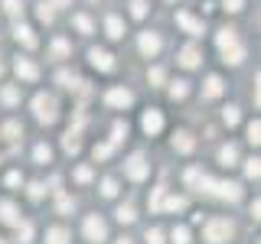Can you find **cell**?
Wrapping results in <instances>:
<instances>
[{
	"label": "cell",
	"mask_w": 261,
	"mask_h": 244,
	"mask_svg": "<svg viewBox=\"0 0 261 244\" xmlns=\"http://www.w3.org/2000/svg\"><path fill=\"white\" fill-rule=\"evenodd\" d=\"M216 43H219V49L225 52V62L239 65V62L245 59V49L239 46V36H235V29H222V33L216 36Z\"/></svg>",
	"instance_id": "6da1fadb"
},
{
	"label": "cell",
	"mask_w": 261,
	"mask_h": 244,
	"mask_svg": "<svg viewBox=\"0 0 261 244\" xmlns=\"http://www.w3.org/2000/svg\"><path fill=\"white\" fill-rule=\"evenodd\" d=\"M199 189L219 195V199H228V202H239V199H242V189H239L235 182H216V179H209V176L199 179Z\"/></svg>",
	"instance_id": "7a4b0ae2"
},
{
	"label": "cell",
	"mask_w": 261,
	"mask_h": 244,
	"mask_svg": "<svg viewBox=\"0 0 261 244\" xmlns=\"http://www.w3.org/2000/svg\"><path fill=\"white\" fill-rule=\"evenodd\" d=\"M33 111H36V117L43 120V124H53V120L59 117V111H56V98H53V95H36V98H33Z\"/></svg>",
	"instance_id": "3957f363"
},
{
	"label": "cell",
	"mask_w": 261,
	"mask_h": 244,
	"mask_svg": "<svg viewBox=\"0 0 261 244\" xmlns=\"http://www.w3.org/2000/svg\"><path fill=\"white\" fill-rule=\"evenodd\" d=\"M232 238V222H225V218H212L206 225V241L209 244H222Z\"/></svg>",
	"instance_id": "277c9868"
},
{
	"label": "cell",
	"mask_w": 261,
	"mask_h": 244,
	"mask_svg": "<svg viewBox=\"0 0 261 244\" xmlns=\"http://www.w3.org/2000/svg\"><path fill=\"white\" fill-rule=\"evenodd\" d=\"M105 234H108V228H105V222H101L98 215H88V218H85V238L98 244V241H105Z\"/></svg>",
	"instance_id": "5b68a950"
},
{
	"label": "cell",
	"mask_w": 261,
	"mask_h": 244,
	"mask_svg": "<svg viewBox=\"0 0 261 244\" xmlns=\"http://www.w3.org/2000/svg\"><path fill=\"white\" fill-rule=\"evenodd\" d=\"M124 169H127V176H130V179H137V182H141V179H147V173H150V166H147V160H144V157H130Z\"/></svg>",
	"instance_id": "8992f818"
},
{
	"label": "cell",
	"mask_w": 261,
	"mask_h": 244,
	"mask_svg": "<svg viewBox=\"0 0 261 244\" xmlns=\"http://www.w3.org/2000/svg\"><path fill=\"white\" fill-rule=\"evenodd\" d=\"M88 59H92V65H95V69H101V72H111L114 69L111 55L105 52V49H92V52H88Z\"/></svg>",
	"instance_id": "52a82bcc"
},
{
	"label": "cell",
	"mask_w": 261,
	"mask_h": 244,
	"mask_svg": "<svg viewBox=\"0 0 261 244\" xmlns=\"http://www.w3.org/2000/svg\"><path fill=\"white\" fill-rule=\"evenodd\" d=\"M141 124H144V130H147V134H160V127H163V114L150 108V111L144 114V120H141Z\"/></svg>",
	"instance_id": "ba28073f"
},
{
	"label": "cell",
	"mask_w": 261,
	"mask_h": 244,
	"mask_svg": "<svg viewBox=\"0 0 261 244\" xmlns=\"http://www.w3.org/2000/svg\"><path fill=\"white\" fill-rule=\"evenodd\" d=\"M13 69H16V75L27 78V81H36V78H39V69H36V65H33L30 59H16Z\"/></svg>",
	"instance_id": "9c48e42d"
},
{
	"label": "cell",
	"mask_w": 261,
	"mask_h": 244,
	"mask_svg": "<svg viewBox=\"0 0 261 244\" xmlns=\"http://www.w3.org/2000/svg\"><path fill=\"white\" fill-rule=\"evenodd\" d=\"M105 101L114 104V108H127V104H130V92H124V88H111V92L105 95Z\"/></svg>",
	"instance_id": "30bf717a"
},
{
	"label": "cell",
	"mask_w": 261,
	"mask_h": 244,
	"mask_svg": "<svg viewBox=\"0 0 261 244\" xmlns=\"http://www.w3.org/2000/svg\"><path fill=\"white\" fill-rule=\"evenodd\" d=\"M141 52L144 55H157L160 52V36L157 33H144L141 36Z\"/></svg>",
	"instance_id": "8fae6325"
},
{
	"label": "cell",
	"mask_w": 261,
	"mask_h": 244,
	"mask_svg": "<svg viewBox=\"0 0 261 244\" xmlns=\"http://www.w3.org/2000/svg\"><path fill=\"white\" fill-rule=\"evenodd\" d=\"M179 65H183V69H196V65H199V49L196 46L179 49Z\"/></svg>",
	"instance_id": "7c38bea8"
},
{
	"label": "cell",
	"mask_w": 261,
	"mask_h": 244,
	"mask_svg": "<svg viewBox=\"0 0 261 244\" xmlns=\"http://www.w3.org/2000/svg\"><path fill=\"white\" fill-rule=\"evenodd\" d=\"M176 23H179V26H183L186 33H193V36H199V33H202V23H199V20H193L190 13H176Z\"/></svg>",
	"instance_id": "4fadbf2b"
},
{
	"label": "cell",
	"mask_w": 261,
	"mask_h": 244,
	"mask_svg": "<svg viewBox=\"0 0 261 244\" xmlns=\"http://www.w3.org/2000/svg\"><path fill=\"white\" fill-rule=\"evenodd\" d=\"M46 244H69V231H65V228H49Z\"/></svg>",
	"instance_id": "5bb4252c"
},
{
	"label": "cell",
	"mask_w": 261,
	"mask_h": 244,
	"mask_svg": "<svg viewBox=\"0 0 261 244\" xmlns=\"http://www.w3.org/2000/svg\"><path fill=\"white\" fill-rule=\"evenodd\" d=\"M202 92H206V98H219V95H222V78H219V75H209Z\"/></svg>",
	"instance_id": "9a60e30c"
},
{
	"label": "cell",
	"mask_w": 261,
	"mask_h": 244,
	"mask_svg": "<svg viewBox=\"0 0 261 244\" xmlns=\"http://www.w3.org/2000/svg\"><path fill=\"white\" fill-rule=\"evenodd\" d=\"M13 36L20 39V43L27 46V49H33V46H36V36H33V29H30V26H16V29H13Z\"/></svg>",
	"instance_id": "2e32d148"
},
{
	"label": "cell",
	"mask_w": 261,
	"mask_h": 244,
	"mask_svg": "<svg viewBox=\"0 0 261 244\" xmlns=\"http://www.w3.org/2000/svg\"><path fill=\"white\" fill-rule=\"evenodd\" d=\"M0 218H4L7 225H20V215H16V208L10 202H0Z\"/></svg>",
	"instance_id": "e0dca14e"
},
{
	"label": "cell",
	"mask_w": 261,
	"mask_h": 244,
	"mask_svg": "<svg viewBox=\"0 0 261 244\" xmlns=\"http://www.w3.org/2000/svg\"><path fill=\"white\" fill-rule=\"evenodd\" d=\"M105 29H108V36H111V39H121V36H124V23H121L118 16H108Z\"/></svg>",
	"instance_id": "ac0fdd59"
},
{
	"label": "cell",
	"mask_w": 261,
	"mask_h": 244,
	"mask_svg": "<svg viewBox=\"0 0 261 244\" xmlns=\"http://www.w3.org/2000/svg\"><path fill=\"white\" fill-rule=\"evenodd\" d=\"M173 146H176L179 153H190V150H193V137L186 134V130H179V134L173 137Z\"/></svg>",
	"instance_id": "d6986e66"
},
{
	"label": "cell",
	"mask_w": 261,
	"mask_h": 244,
	"mask_svg": "<svg viewBox=\"0 0 261 244\" xmlns=\"http://www.w3.org/2000/svg\"><path fill=\"white\" fill-rule=\"evenodd\" d=\"M219 160H222V166H235L239 150H235V146H222V150H219Z\"/></svg>",
	"instance_id": "ffe728a7"
},
{
	"label": "cell",
	"mask_w": 261,
	"mask_h": 244,
	"mask_svg": "<svg viewBox=\"0 0 261 244\" xmlns=\"http://www.w3.org/2000/svg\"><path fill=\"white\" fill-rule=\"evenodd\" d=\"M186 95H190L186 81H173V85H170V98H173V101H179V98H186Z\"/></svg>",
	"instance_id": "44dd1931"
},
{
	"label": "cell",
	"mask_w": 261,
	"mask_h": 244,
	"mask_svg": "<svg viewBox=\"0 0 261 244\" xmlns=\"http://www.w3.org/2000/svg\"><path fill=\"white\" fill-rule=\"evenodd\" d=\"M134 218H137V215H134V208H130V205H121V208H118V222H121V225H130Z\"/></svg>",
	"instance_id": "7402d4cb"
},
{
	"label": "cell",
	"mask_w": 261,
	"mask_h": 244,
	"mask_svg": "<svg viewBox=\"0 0 261 244\" xmlns=\"http://www.w3.org/2000/svg\"><path fill=\"white\" fill-rule=\"evenodd\" d=\"M130 16H134V20H144V16H147V4H144V0H134V4H130Z\"/></svg>",
	"instance_id": "603a6c76"
},
{
	"label": "cell",
	"mask_w": 261,
	"mask_h": 244,
	"mask_svg": "<svg viewBox=\"0 0 261 244\" xmlns=\"http://www.w3.org/2000/svg\"><path fill=\"white\" fill-rule=\"evenodd\" d=\"M53 55H56V59H65V55H69V43H65V39H56V43H53Z\"/></svg>",
	"instance_id": "cb8c5ba5"
},
{
	"label": "cell",
	"mask_w": 261,
	"mask_h": 244,
	"mask_svg": "<svg viewBox=\"0 0 261 244\" xmlns=\"http://www.w3.org/2000/svg\"><path fill=\"white\" fill-rule=\"evenodd\" d=\"M33 157H36V163H49V157H53V150H49V146H43V143H39L36 150H33Z\"/></svg>",
	"instance_id": "d4e9b609"
},
{
	"label": "cell",
	"mask_w": 261,
	"mask_h": 244,
	"mask_svg": "<svg viewBox=\"0 0 261 244\" xmlns=\"http://www.w3.org/2000/svg\"><path fill=\"white\" fill-rule=\"evenodd\" d=\"M4 10L10 13V16H20L23 13V4H20V0H4Z\"/></svg>",
	"instance_id": "484cf974"
},
{
	"label": "cell",
	"mask_w": 261,
	"mask_h": 244,
	"mask_svg": "<svg viewBox=\"0 0 261 244\" xmlns=\"http://www.w3.org/2000/svg\"><path fill=\"white\" fill-rule=\"evenodd\" d=\"M72 23H75L82 33H92V20H88V16H82V13H79V16H72Z\"/></svg>",
	"instance_id": "4316f807"
},
{
	"label": "cell",
	"mask_w": 261,
	"mask_h": 244,
	"mask_svg": "<svg viewBox=\"0 0 261 244\" xmlns=\"http://www.w3.org/2000/svg\"><path fill=\"white\" fill-rule=\"evenodd\" d=\"M111 150H114V143H98V146H95V160L111 157Z\"/></svg>",
	"instance_id": "83f0119b"
},
{
	"label": "cell",
	"mask_w": 261,
	"mask_h": 244,
	"mask_svg": "<svg viewBox=\"0 0 261 244\" xmlns=\"http://www.w3.org/2000/svg\"><path fill=\"white\" fill-rule=\"evenodd\" d=\"M0 98H4L7 104H16V101H20V92H16V88H4V92H0Z\"/></svg>",
	"instance_id": "f1b7e54d"
},
{
	"label": "cell",
	"mask_w": 261,
	"mask_h": 244,
	"mask_svg": "<svg viewBox=\"0 0 261 244\" xmlns=\"http://www.w3.org/2000/svg\"><path fill=\"white\" fill-rule=\"evenodd\" d=\"M173 244H190V231L186 228H173Z\"/></svg>",
	"instance_id": "f546056e"
},
{
	"label": "cell",
	"mask_w": 261,
	"mask_h": 244,
	"mask_svg": "<svg viewBox=\"0 0 261 244\" xmlns=\"http://www.w3.org/2000/svg\"><path fill=\"white\" fill-rule=\"evenodd\" d=\"M39 20L53 23V4H39Z\"/></svg>",
	"instance_id": "4dcf8cb0"
},
{
	"label": "cell",
	"mask_w": 261,
	"mask_h": 244,
	"mask_svg": "<svg viewBox=\"0 0 261 244\" xmlns=\"http://www.w3.org/2000/svg\"><path fill=\"white\" fill-rule=\"evenodd\" d=\"M258 134H261V124H258V120H251V124H248V140H251V143H258V140H261Z\"/></svg>",
	"instance_id": "1f68e13d"
},
{
	"label": "cell",
	"mask_w": 261,
	"mask_h": 244,
	"mask_svg": "<svg viewBox=\"0 0 261 244\" xmlns=\"http://www.w3.org/2000/svg\"><path fill=\"white\" fill-rule=\"evenodd\" d=\"M222 117H225V124H228V127H232V124H239V108H225Z\"/></svg>",
	"instance_id": "d6a6232c"
},
{
	"label": "cell",
	"mask_w": 261,
	"mask_h": 244,
	"mask_svg": "<svg viewBox=\"0 0 261 244\" xmlns=\"http://www.w3.org/2000/svg\"><path fill=\"white\" fill-rule=\"evenodd\" d=\"M199 179H202L199 169H186V186H199Z\"/></svg>",
	"instance_id": "836d02e7"
},
{
	"label": "cell",
	"mask_w": 261,
	"mask_h": 244,
	"mask_svg": "<svg viewBox=\"0 0 261 244\" xmlns=\"http://www.w3.org/2000/svg\"><path fill=\"white\" fill-rule=\"evenodd\" d=\"M101 192H105V195L111 199V195L118 192V182H114V179H105V182H101Z\"/></svg>",
	"instance_id": "e575fe53"
},
{
	"label": "cell",
	"mask_w": 261,
	"mask_h": 244,
	"mask_svg": "<svg viewBox=\"0 0 261 244\" xmlns=\"http://www.w3.org/2000/svg\"><path fill=\"white\" fill-rule=\"evenodd\" d=\"M147 244H163V231H160V228L147 231Z\"/></svg>",
	"instance_id": "d590c367"
},
{
	"label": "cell",
	"mask_w": 261,
	"mask_h": 244,
	"mask_svg": "<svg viewBox=\"0 0 261 244\" xmlns=\"http://www.w3.org/2000/svg\"><path fill=\"white\" fill-rule=\"evenodd\" d=\"M167 208H170V211H179V208H186V199H179V195H176V199H167Z\"/></svg>",
	"instance_id": "8d00e7d4"
},
{
	"label": "cell",
	"mask_w": 261,
	"mask_h": 244,
	"mask_svg": "<svg viewBox=\"0 0 261 244\" xmlns=\"http://www.w3.org/2000/svg\"><path fill=\"white\" fill-rule=\"evenodd\" d=\"M245 173H248L251 179H258V173H261V166H258V160H248V166H245Z\"/></svg>",
	"instance_id": "74e56055"
},
{
	"label": "cell",
	"mask_w": 261,
	"mask_h": 244,
	"mask_svg": "<svg viewBox=\"0 0 261 244\" xmlns=\"http://www.w3.org/2000/svg\"><path fill=\"white\" fill-rule=\"evenodd\" d=\"M75 179H79V182H88V179H92V169H88V166H79L75 169Z\"/></svg>",
	"instance_id": "f35d334b"
},
{
	"label": "cell",
	"mask_w": 261,
	"mask_h": 244,
	"mask_svg": "<svg viewBox=\"0 0 261 244\" xmlns=\"http://www.w3.org/2000/svg\"><path fill=\"white\" fill-rule=\"evenodd\" d=\"M4 134L10 137V140H16V134H20V124H16V120H10V124L4 127Z\"/></svg>",
	"instance_id": "ab89813d"
},
{
	"label": "cell",
	"mask_w": 261,
	"mask_h": 244,
	"mask_svg": "<svg viewBox=\"0 0 261 244\" xmlns=\"http://www.w3.org/2000/svg\"><path fill=\"white\" fill-rule=\"evenodd\" d=\"M30 238H33V228H30V225H20V241L27 244Z\"/></svg>",
	"instance_id": "60d3db41"
},
{
	"label": "cell",
	"mask_w": 261,
	"mask_h": 244,
	"mask_svg": "<svg viewBox=\"0 0 261 244\" xmlns=\"http://www.w3.org/2000/svg\"><path fill=\"white\" fill-rule=\"evenodd\" d=\"M30 199H43V186H39V182L30 186Z\"/></svg>",
	"instance_id": "b9f144b4"
},
{
	"label": "cell",
	"mask_w": 261,
	"mask_h": 244,
	"mask_svg": "<svg viewBox=\"0 0 261 244\" xmlns=\"http://www.w3.org/2000/svg\"><path fill=\"white\" fill-rule=\"evenodd\" d=\"M59 81H62V85H65V88H72V85H75V78H72V75H69V72H59Z\"/></svg>",
	"instance_id": "7bdbcfd3"
},
{
	"label": "cell",
	"mask_w": 261,
	"mask_h": 244,
	"mask_svg": "<svg viewBox=\"0 0 261 244\" xmlns=\"http://www.w3.org/2000/svg\"><path fill=\"white\" fill-rule=\"evenodd\" d=\"M222 4H225V10H242L245 0H222Z\"/></svg>",
	"instance_id": "ee69618b"
},
{
	"label": "cell",
	"mask_w": 261,
	"mask_h": 244,
	"mask_svg": "<svg viewBox=\"0 0 261 244\" xmlns=\"http://www.w3.org/2000/svg\"><path fill=\"white\" fill-rule=\"evenodd\" d=\"M150 81H153V85H160V81H163V69H150Z\"/></svg>",
	"instance_id": "f6af8a7d"
},
{
	"label": "cell",
	"mask_w": 261,
	"mask_h": 244,
	"mask_svg": "<svg viewBox=\"0 0 261 244\" xmlns=\"http://www.w3.org/2000/svg\"><path fill=\"white\" fill-rule=\"evenodd\" d=\"M59 211H72V202L65 199V195H59Z\"/></svg>",
	"instance_id": "bcb514c9"
},
{
	"label": "cell",
	"mask_w": 261,
	"mask_h": 244,
	"mask_svg": "<svg viewBox=\"0 0 261 244\" xmlns=\"http://www.w3.org/2000/svg\"><path fill=\"white\" fill-rule=\"evenodd\" d=\"M160 199H163V189L153 192V202H150V208H160Z\"/></svg>",
	"instance_id": "7dc6e473"
},
{
	"label": "cell",
	"mask_w": 261,
	"mask_h": 244,
	"mask_svg": "<svg viewBox=\"0 0 261 244\" xmlns=\"http://www.w3.org/2000/svg\"><path fill=\"white\" fill-rule=\"evenodd\" d=\"M7 186H20V173H10V176H7Z\"/></svg>",
	"instance_id": "c3c4849f"
},
{
	"label": "cell",
	"mask_w": 261,
	"mask_h": 244,
	"mask_svg": "<svg viewBox=\"0 0 261 244\" xmlns=\"http://www.w3.org/2000/svg\"><path fill=\"white\" fill-rule=\"evenodd\" d=\"M65 4H69V0H56V7H65Z\"/></svg>",
	"instance_id": "681fc988"
},
{
	"label": "cell",
	"mask_w": 261,
	"mask_h": 244,
	"mask_svg": "<svg viewBox=\"0 0 261 244\" xmlns=\"http://www.w3.org/2000/svg\"><path fill=\"white\" fill-rule=\"evenodd\" d=\"M121 244H130V241H127V238H124V241H121Z\"/></svg>",
	"instance_id": "f907efd6"
},
{
	"label": "cell",
	"mask_w": 261,
	"mask_h": 244,
	"mask_svg": "<svg viewBox=\"0 0 261 244\" xmlns=\"http://www.w3.org/2000/svg\"><path fill=\"white\" fill-rule=\"evenodd\" d=\"M0 75H4V65H0Z\"/></svg>",
	"instance_id": "816d5d0a"
},
{
	"label": "cell",
	"mask_w": 261,
	"mask_h": 244,
	"mask_svg": "<svg viewBox=\"0 0 261 244\" xmlns=\"http://www.w3.org/2000/svg\"><path fill=\"white\" fill-rule=\"evenodd\" d=\"M0 244H4V241H0Z\"/></svg>",
	"instance_id": "f5cc1de1"
}]
</instances>
